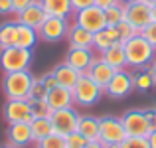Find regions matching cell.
Listing matches in <instances>:
<instances>
[{"instance_id":"obj_1","label":"cell","mask_w":156,"mask_h":148,"mask_svg":"<svg viewBox=\"0 0 156 148\" xmlns=\"http://www.w3.org/2000/svg\"><path fill=\"white\" fill-rule=\"evenodd\" d=\"M125 55H126V67L148 69L156 59V49L142 38V34H138L125 42Z\"/></svg>"},{"instance_id":"obj_2","label":"cell","mask_w":156,"mask_h":148,"mask_svg":"<svg viewBox=\"0 0 156 148\" xmlns=\"http://www.w3.org/2000/svg\"><path fill=\"white\" fill-rule=\"evenodd\" d=\"M36 77L30 71H14V73H4L2 89L6 99H28L30 97V89L34 85Z\"/></svg>"},{"instance_id":"obj_3","label":"cell","mask_w":156,"mask_h":148,"mask_svg":"<svg viewBox=\"0 0 156 148\" xmlns=\"http://www.w3.org/2000/svg\"><path fill=\"white\" fill-rule=\"evenodd\" d=\"M32 49H24L18 46H12L6 49H0V67L4 73L26 71L32 63Z\"/></svg>"},{"instance_id":"obj_4","label":"cell","mask_w":156,"mask_h":148,"mask_svg":"<svg viewBox=\"0 0 156 148\" xmlns=\"http://www.w3.org/2000/svg\"><path fill=\"white\" fill-rule=\"evenodd\" d=\"M103 93L105 89L99 87L87 73H83L79 77V81H77V85L73 87V99H75V105L79 107H93L103 97Z\"/></svg>"},{"instance_id":"obj_5","label":"cell","mask_w":156,"mask_h":148,"mask_svg":"<svg viewBox=\"0 0 156 148\" xmlns=\"http://www.w3.org/2000/svg\"><path fill=\"white\" fill-rule=\"evenodd\" d=\"M126 138L125 126H122V121L119 117H101L99 118V140L103 144H121Z\"/></svg>"},{"instance_id":"obj_6","label":"cell","mask_w":156,"mask_h":148,"mask_svg":"<svg viewBox=\"0 0 156 148\" xmlns=\"http://www.w3.org/2000/svg\"><path fill=\"white\" fill-rule=\"evenodd\" d=\"M79 117H81V115L75 111V107L53 111L51 117H50L51 126H53V132L61 134V136H69L71 132H75V130H77V125H79Z\"/></svg>"},{"instance_id":"obj_7","label":"cell","mask_w":156,"mask_h":148,"mask_svg":"<svg viewBox=\"0 0 156 148\" xmlns=\"http://www.w3.org/2000/svg\"><path fill=\"white\" fill-rule=\"evenodd\" d=\"M122 126H125V132L126 136H140L146 138L150 134V125H148V118H146L144 111H138V109H130L126 111L125 115L121 117Z\"/></svg>"},{"instance_id":"obj_8","label":"cell","mask_w":156,"mask_h":148,"mask_svg":"<svg viewBox=\"0 0 156 148\" xmlns=\"http://www.w3.org/2000/svg\"><path fill=\"white\" fill-rule=\"evenodd\" d=\"M75 24L81 28H85L91 34H97V32L105 30L107 22H105V10H101L99 6H87L83 10L75 12Z\"/></svg>"},{"instance_id":"obj_9","label":"cell","mask_w":156,"mask_h":148,"mask_svg":"<svg viewBox=\"0 0 156 148\" xmlns=\"http://www.w3.org/2000/svg\"><path fill=\"white\" fill-rule=\"evenodd\" d=\"M125 20L130 22L138 32H142L152 22V6L142 0H134L130 4H125Z\"/></svg>"},{"instance_id":"obj_10","label":"cell","mask_w":156,"mask_h":148,"mask_svg":"<svg viewBox=\"0 0 156 148\" xmlns=\"http://www.w3.org/2000/svg\"><path fill=\"white\" fill-rule=\"evenodd\" d=\"M69 20L67 18H55V16H48V20L42 24V28L38 30L40 40L44 42H61L63 38H67V32H69Z\"/></svg>"},{"instance_id":"obj_11","label":"cell","mask_w":156,"mask_h":148,"mask_svg":"<svg viewBox=\"0 0 156 148\" xmlns=\"http://www.w3.org/2000/svg\"><path fill=\"white\" fill-rule=\"evenodd\" d=\"M133 89H134V75L126 69H117L113 79L105 87V93L113 99H122V97H129L133 93Z\"/></svg>"},{"instance_id":"obj_12","label":"cell","mask_w":156,"mask_h":148,"mask_svg":"<svg viewBox=\"0 0 156 148\" xmlns=\"http://www.w3.org/2000/svg\"><path fill=\"white\" fill-rule=\"evenodd\" d=\"M4 118L8 121V125H14V122H28L30 125L34 121L30 101L28 99H8L4 105Z\"/></svg>"},{"instance_id":"obj_13","label":"cell","mask_w":156,"mask_h":148,"mask_svg":"<svg viewBox=\"0 0 156 148\" xmlns=\"http://www.w3.org/2000/svg\"><path fill=\"white\" fill-rule=\"evenodd\" d=\"M95 59L97 57L93 53V49H85V48H69L67 55H65V63L77 69L79 73H87Z\"/></svg>"},{"instance_id":"obj_14","label":"cell","mask_w":156,"mask_h":148,"mask_svg":"<svg viewBox=\"0 0 156 148\" xmlns=\"http://www.w3.org/2000/svg\"><path fill=\"white\" fill-rule=\"evenodd\" d=\"M48 20V14L44 10V6L40 4V0H36L32 6H28L26 10H22L20 14H16V22L24 24V26H30L34 30H40L42 24Z\"/></svg>"},{"instance_id":"obj_15","label":"cell","mask_w":156,"mask_h":148,"mask_svg":"<svg viewBox=\"0 0 156 148\" xmlns=\"http://www.w3.org/2000/svg\"><path fill=\"white\" fill-rule=\"evenodd\" d=\"M32 129L28 122H14L8 126V144H12L14 148H26L28 144H32Z\"/></svg>"},{"instance_id":"obj_16","label":"cell","mask_w":156,"mask_h":148,"mask_svg":"<svg viewBox=\"0 0 156 148\" xmlns=\"http://www.w3.org/2000/svg\"><path fill=\"white\" fill-rule=\"evenodd\" d=\"M48 105L51 107V111H59V109H69V107L75 105V99H73V91L67 87H53L48 91V97H46Z\"/></svg>"},{"instance_id":"obj_17","label":"cell","mask_w":156,"mask_h":148,"mask_svg":"<svg viewBox=\"0 0 156 148\" xmlns=\"http://www.w3.org/2000/svg\"><path fill=\"white\" fill-rule=\"evenodd\" d=\"M115 71H117L115 67H111V65L107 63V61H103L101 57H97V59L93 61L91 69L87 71V75L91 77V79L95 81V83L99 85V87H103V89H105L107 85H109V81L113 79Z\"/></svg>"},{"instance_id":"obj_18","label":"cell","mask_w":156,"mask_h":148,"mask_svg":"<svg viewBox=\"0 0 156 148\" xmlns=\"http://www.w3.org/2000/svg\"><path fill=\"white\" fill-rule=\"evenodd\" d=\"M51 73L55 75L57 85H61V87H67V89H71V91H73V87L77 85L79 77L83 75V73H79L77 69H73L71 65H67L65 61H63V63H59V65H55V67L51 69Z\"/></svg>"},{"instance_id":"obj_19","label":"cell","mask_w":156,"mask_h":148,"mask_svg":"<svg viewBox=\"0 0 156 148\" xmlns=\"http://www.w3.org/2000/svg\"><path fill=\"white\" fill-rule=\"evenodd\" d=\"M67 42H69V48L93 49V34L73 22L71 26H69V32H67Z\"/></svg>"},{"instance_id":"obj_20","label":"cell","mask_w":156,"mask_h":148,"mask_svg":"<svg viewBox=\"0 0 156 148\" xmlns=\"http://www.w3.org/2000/svg\"><path fill=\"white\" fill-rule=\"evenodd\" d=\"M101 59L107 61L111 67L115 69H125L126 67V55H125V44L122 42H117L113 44L109 49H105L101 53Z\"/></svg>"},{"instance_id":"obj_21","label":"cell","mask_w":156,"mask_h":148,"mask_svg":"<svg viewBox=\"0 0 156 148\" xmlns=\"http://www.w3.org/2000/svg\"><path fill=\"white\" fill-rule=\"evenodd\" d=\"M48 16H55V18H67L73 14L71 0H40Z\"/></svg>"},{"instance_id":"obj_22","label":"cell","mask_w":156,"mask_h":148,"mask_svg":"<svg viewBox=\"0 0 156 148\" xmlns=\"http://www.w3.org/2000/svg\"><path fill=\"white\" fill-rule=\"evenodd\" d=\"M77 132L85 136L89 142L99 140V118L91 117V115H81L79 125H77Z\"/></svg>"},{"instance_id":"obj_23","label":"cell","mask_w":156,"mask_h":148,"mask_svg":"<svg viewBox=\"0 0 156 148\" xmlns=\"http://www.w3.org/2000/svg\"><path fill=\"white\" fill-rule=\"evenodd\" d=\"M40 36H38V30L30 26H24V24H18L16 28V46L18 48H24V49H34V46L38 44Z\"/></svg>"},{"instance_id":"obj_24","label":"cell","mask_w":156,"mask_h":148,"mask_svg":"<svg viewBox=\"0 0 156 148\" xmlns=\"http://www.w3.org/2000/svg\"><path fill=\"white\" fill-rule=\"evenodd\" d=\"M30 129H32V138H34V142H40L46 136L53 134V126H51L50 118H34V121L30 122Z\"/></svg>"},{"instance_id":"obj_25","label":"cell","mask_w":156,"mask_h":148,"mask_svg":"<svg viewBox=\"0 0 156 148\" xmlns=\"http://www.w3.org/2000/svg\"><path fill=\"white\" fill-rule=\"evenodd\" d=\"M16 28H18V22L0 24V49L16 46Z\"/></svg>"},{"instance_id":"obj_26","label":"cell","mask_w":156,"mask_h":148,"mask_svg":"<svg viewBox=\"0 0 156 148\" xmlns=\"http://www.w3.org/2000/svg\"><path fill=\"white\" fill-rule=\"evenodd\" d=\"M125 20V4H119V6H111L105 10V22L107 26H119V24Z\"/></svg>"},{"instance_id":"obj_27","label":"cell","mask_w":156,"mask_h":148,"mask_svg":"<svg viewBox=\"0 0 156 148\" xmlns=\"http://www.w3.org/2000/svg\"><path fill=\"white\" fill-rule=\"evenodd\" d=\"M152 87H154V81H152L150 71L148 69H140L134 75V89H138V91H150Z\"/></svg>"},{"instance_id":"obj_28","label":"cell","mask_w":156,"mask_h":148,"mask_svg":"<svg viewBox=\"0 0 156 148\" xmlns=\"http://www.w3.org/2000/svg\"><path fill=\"white\" fill-rule=\"evenodd\" d=\"M36 148H67V140H65V136L53 132L50 136H46L44 140L36 142Z\"/></svg>"},{"instance_id":"obj_29","label":"cell","mask_w":156,"mask_h":148,"mask_svg":"<svg viewBox=\"0 0 156 148\" xmlns=\"http://www.w3.org/2000/svg\"><path fill=\"white\" fill-rule=\"evenodd\" d=\"M30 105H32V115H34V118H50L51 113H53L46 99H42V101H30Z\"/></svg>"},{"instance_id":"obj_30","label":"cell","mask_w":156,"mask_h":148,"mask_svg":"<svg viewBox=\"0 0 156 148\" xmlns=\"http://www.w3.org/2000/svg\"><path fill=\"white\" fill-rule=\"evenodd\" d=\"M113 44H115V42L109 38V36H107L105 30H101V32H97V34H93V49H97L99 53H103L105 49H109Z\"/></svg>"},{"instance_id":"obj_31","label":"cell","mask_w":156,"mask_h":148,"mask_svg":"<svg viewBox=\"0 0 156 148\" xmlns=\"http://www.w3.org/2000/svg\"><path fill=\"white\" fill-rule=\"evenodd\" d=\"M117 30H119V34H121V42H122V44H125L126 40H130V38H134V36L140 34V32H138L130 22H126V20H122V22L119 24Z\"/></svg>"},{"instance_id":"obj_32","label":"cell","mask_w":156,"mask_h":148,"mask_svg":"<svg viewBox=\"0 0 156 148\" xmlns=\"http://www.w3.org/2000/svg\"><path fill=\"white\" fill-rule=\"evenodd\" d=\"M46 97H48L46 85L42 83V79H34V85H32V89H30L28 101H42V99H46Z\"/></svg>"},{"instance_id":"obj_33","label":"cell","mask_w":156,"mask_h":148,"mask_svg":"<svg viewBox=\"0 0 156 148\" xmlns=\"http://www.w3.org/2000/svg\"><path fill=\"white\" fill-rule=\"evenodd\" d=\"M119 148H150L148 140L140 136H126L125 140L119 144Z\"/></svg>"},{"instance_id":"obj_34","label":"cell","mask_w":156,"mask_h":148,"mask_svg":"<svg viewBox=\"0 0 156 148\" xmlns=\"http://www.w3.org/2000/svg\"><path fill=\"white\" fill-rule=\"evenodd\" d=\"M65 140H67V148H85V144H87V138L85 136H81L79 132H71L69 136H65Z\"/></svg>"},{"instance_id":"obj_35","label":"cell","mask_w":156,"mask_h":148,"mask_svg":"<svg viewBox=\"0 0 156 148\" xmlns=\"http://www.w3.org/2000/svg\"><path fill=\"white\" fill-rule=\"evenodd\" d=\"M140 34H142V38H144L146 42H148L150 46L156 49V22H154V20H152V22H150L148 26L144 28V30L140 32Z\"/></svg>"},{"instance_id":"obj_36","label":"cell","mask_w":156,"mask_h":148,"mask_svg":"<svg viewBox=\"0 0 156 148\" xmlns=\"http://www.w3.org/2000/svg\"><path fill=\"white\" fill-rule=\"evenodd\" d=\"M36 0H12V14H20L22 10H26L28 6H32Z\"/></svg>"},{"instance_id":"obj_37","label":"cell","mask_w":156,"mask_h":148,"mask_svg":"<svg viewBox=\"0 0 156 148\" xmlns=\"http://www.w3.org/2000/svg\"><path fill=\"white\" fill-rule=\"evenodd\" d=\"M40 79H42V83H44V85H46L48 91H50V89H53V87H57V79H55V75H53L51 71H50V73H46L44 77H40Z\"/></svg>"},{"instance_id":"obj_38","label":"cell","mask_w":156,"mask_h":148,"mask_svg":"<svg viewBox=\"0 0 156 148\" xmlns=\"http://www.w3.org/2000/svg\"><path fill=\"white\" fill-rule=\"evenodd\" d=\"M93 4H95V0H71L73 14H75L77 10H83V8H87V6H93Z\"/></svg>"},{"instance_id":"obj_39","label":"cell","mask_w":156,"mask_h":148,"mask_svg":"<svg viewBox=\"0 0 156 148\" xmlns=\"http://www.w3.org/2000/svg\"><path fill=\"white\" fill-rule=\"evenodd\" d=\"M119 4H121V0H95V6H99L101 10H107L111 6H119Z\"/></svg>"},{"instance_id":"obj_40","label":"cell","mask_w":156,"mask_h":148,"mask_svg":"<svg viewBox=\"0 0 156 148\" xmlns=\"http://www.w3.org/2000/svg\"><path fill=\"white\" fill-rule=\"evenodd\" d=\"M144 115H146V118H148V125H150V129H156V109H146L144 111Z\"/></svg>"},{"instance_id":"obj_41","label":"cell","mask_w":156,"mask_h":148,"mask_svg":"<svg viewBox=\"0 0 156 148\" xmlns=\"http://www.w3.org/2000/svg\"><path fill=\"white\" fill-rule=\"evenodd\" d=\"M0 14H12V0H0Z\"/></svg>"},{"instance_id":"obj_42","label":"cell","mask_w":156,"mask_h":148,"mask_svg":"<svg viewBox=\"0 0 156 148\" xmlns=\"http://www.w3.org/2000/svg\"><path fill=\"white\" fill-rule=\"evenodd\" d=\"M146 140H148L150 148H156V129H154V130H150V134L146 136Z\"/></svg>"},{"instance_id":"obj_43","label":"cell","mask_w":156,"mask_h":148,"mask_svg":"<svg viewBox=\"0 0 156 148\" xmlns=\"http://www.w3.org/2000/svg\"><path fill=\"white\" fill-rule=\"evenodd\" d=\"M85 148H105V144L101 140H93V142H87Z\"/></svg>"},{"instance_id":"obj_44","label":"cell","mask_w":156,"mask_h":148,"mask_svg":"<svg viewBox=\"0 0 156 148\" xmlns=\"http://www.w3.org/2000/svg\"><path fill=\"white\" fill-rule=\"evenodd\" d=\"M148 71H150V75H152V81H154V85H156V59L152 61V65L148 67Z\"/></svg>"},{"instance_id":"obj_45","label":"cell","mask_w":156,"mask_h":148,"mask_svg":"<svg viewBox=\"0 0 156 148\" xmlns=\"http://www.w3.org/2000/svg\"><path fill=\"white\" fill-rule=\"evenodd\" d=\"M152 20H154V22H156V4H154V6H152Z\"/></svg>"},{"instance_id":"obj_46","label":"cell","mask_w":156,"mask_h":148,"mask_svg":"<svg viewBox=\"0 0 156 148\" xmlns=\"http://www.w3.org/2000/svg\"><path fill=\"white\" fill-rule=\"evenodd\" d=\"M142 2H146V4H150V6H154V4H156V0H142Z\"/></svg>"},{"instance_id":"obj_47","label":"cell","mask_w":156,"mask_h":148,"mask_svg":"<svg viewBox=\"0 0 156 148\" xmlns=\"http://www.w3.org/2000/svg\"><path fill=\"white\" fill-rule=\"evenodd\" d=\"M0 148H14L12 144H0Z\"/></svg>"},{"instance_id":"obj_48","label":"cell","mask_w":156,"mask_h":148,"mask_svg":"<svg viewBox=\"0 0 156 148\" xmlns=\"http://www.w3.org/2000/svg\"><path fill=\"white\" fill-rule=\"evenodd\" d=\"M130 2H134V0H121V4H130Z\"/></svg>"}]
</instances>
